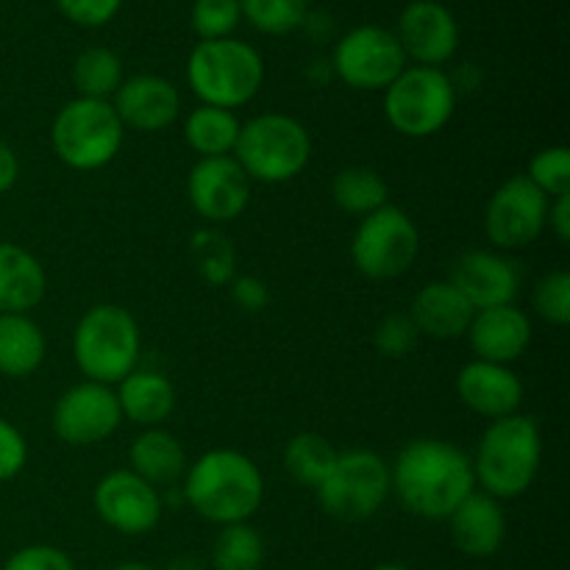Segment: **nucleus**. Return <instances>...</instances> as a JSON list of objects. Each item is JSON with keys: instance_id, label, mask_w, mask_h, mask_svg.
<instances>
[{"instance_id": "obj_31", "label": "nucleus", "mask_w": 570, "mask_h": 570, "mask_svg": "<svg viewBox=\"0 0 570 570\" xmlns=\"http://www.w3.org/2000/svg\"><path fill=\"white\" fill-rule=\"evenodd\" d=\"M189 250L198 265V273L212 287H228L237 276V250L232 239L217 228H198L189 237Z\"/></svg>"}, {"instance_id": "obj_21", "label": "nucleus", "mask_w": 570, "mask_h": 570, "mask_svg": "<svg viewBox=\"0 0 570 570\" xmlns=\"http://www.w3.org/2000/svg\"><path fill=\"white\" fill-rule=\"evenodd\" d=\"M451 540L465 557H493L507 538V518L499 499L473 490L449 515Z\"/></svg>"}, {"instance_id": "obj_26", "label": "nucleus", "mask_w": 570, "mask_h": 570, "mask_svg": "<svg viewBox=\"0 0 570 570\" xmlns=\"http://www.w3.org/2000/svg\"><path fill=\"white\" fill-rule=\"evenodd\" d=\"M131 471L142 476L145 482L159 488V484L178 482L187 471V454L178 438H173L165 429H148L131 443Z\"/></svg>"}, {"instance_id": "obj_37", "label": "nucleus", "mask_w": 570, "mask_h": 570, "mask_svg": "<svg viewBox=\"0 0 570 570\" xmlns=\"http://www.w3.org/2000/svg\"><path fill=\"white\" fill-rule=\"evenodd\" d=\"M417 337H421V334H417L410 315H387L376 326L373 343H376L379 354L390 356V360H401V356H406L415 348Z\"/></svg>"}, {"instance_id": "obj_44", "label": "nucleus", "mask_w": 570, "mask_h": 570, "mask_svg": "<svg viewBox=\"0 0 570 570\" xmlns=\"http://www.w3.org/2000/svg\"><path fill=\"white\" fill-rule=\"evenodd\" d=\"M165 570H209L204 566V562L198 560V557H189V554H184V557H176V560H170L165 566Z\"/></svg>"}, {"instance_id": "obj_20", "label": "nucleus", "mask_w": 570, "mask_h": 570, "mask_svg": "<svg viewBox=\"0 0 570 570\" xmlns=\"http://www.w3.org/2000/svg\"><path fill=\"white\" fill-rule=\"evenodd\" d=\"M468 340L476 360L510 365L532 343V323L515 304L479 309L468 326Z\"/></svg>"}, {"instance_id": "obj_13", "label": "nucleus", "mask_w": 570, "mask_h": 570, "mask_svg": "<svg viewBox=\"0 0 570 570\" xmlns=\"http://www.w3.org/2000/svg\"><path fill=\"white\" fill-rule=\"evenodd\" d=\"M120 404L109 384H72L53 406V432L67 445H95L117 432Z\"/></svg>"}, {"instance_id": "obj_41", "label": "nucleus", "mask_w": 570, "mask_h": 570, "mask_svg": "<svg viewBox=\"0 0 570 570\" xmlns=\"http://www.w3.org/2000/svg\"><path fill=\"white\" fill-rule=\"evenodd\" d=\"M228 289H232V298L237 301L245 312H262L271 304V289H267V284L256 276H234Z\"/></svg>"}, {"instance_id": "obj_10", "label": "nucleus", "mask_w": 570, "mask_h": 570, "mask_svg": "<svg viewBox=\"0 0 570 570\" xmlns=\"http://www.w3.org/2000/svg\"><path fill=\"white\" fill-rule=\"evenodd\" d=\"M421 254V234L415 220L399 206H382L362 217L351 243V256L362 276L373 282L399 278Z\"/></svg>"}, {"instance_id": "obj_28", "label": "nucleus", "mask_w": 570, "mask_h": 570, "mask_svg": "<svg viewBox=\"0 0 570 570\" xmlns=\"http://www.w3.org/2000/svg\"><path fill=\"white\" fill-rule=\"evenodd\" d=\"M337 454L340 451L323 434L304 432L295 434L284 449V468L295 482L317 490L337 462Z\"/></svg>"}, {"instance_id": "obj_12", "label": "nucleus", "mask_w": 570, "mask_h": 570, "mask_svg": "<svg viewBox=\"0 0 570 570\" xmlns=\"http://www.w3.org/2000/svg\"><path fill=\"white\" fill-rule=\"evenodd\" d=\"M549 198L527 176L501 184L484 209V232L495 248L518 250L532 245L546 232Z\"/></svg>"}, {"instance_id": "obj_6", "label": "nucleus", "mask_w": 570, "mask_h": 570, "mask_svg": "<svg viewBox=\"0 0 570 570\" xmlns=\"http://www.w3.org/2000/svg\"><path fill=\"white\" fill-rule=\"evenodd\" d=\"M72 360L87 382L120 384L137 367L139 326L117 304H98L78 321Z\"/></svg>"}, {"instance_id": "obj_4", "label": "nucleus", "mask_w": 570, "mask_h": 570, "mask_svg": "<svg viewBox=\"0 0 570 570\" xmlns=\"http://www.w3.org/2000/svg\"><path fill=\"white\" fill-rule=\"evenodd\" d=\"M187 81L200 104L234 111L259 95L265 61L243 39H200L189 53Z\"/></svg>"}, {"instance_id": "obj_22", "label": "nucleus", "mask_w": 570, "mask_h": 570, "mask_svg": "<svg viewBox=\"0 0 570 570\" xmlns=\"http://www.w3.org/2000/svg\"><path fill=\"white\" fill-rule=\"evenodd\" d=\"M473 315L476 309L451 282H432L421 287L410 309L417 334L434 340H456L468 334Z\"/></svg>"}, {"instance_id": "obj_43", "label": "nucleus", "mask_w": 570, "mask_h": 570, "mask_svg": "<svg viewBox=\"0 0 570 570\" xmlns=\"http://www.w3.org/2000/svg\"><path fill=\"white\" fill-rule=\"evenodd\" d=\"M17 178H20V159H17L11 145L0 142V195L9 193L17 184Z\"/></svg>"}, {"instance_id": "obj_36", "label": "nucleus", "mask_w": 570, "mask_h": 570, "mask_svg": "<svg viewBox=\"0 0 570 570\" xmlns=\"http://www.w3.org/2000/svg\"><path fill=\"white\" fill-rule=\"evenodd\" d=\"M534 309L543 321L554 326H568L570 323V273L554 271L543 276L534 287Z\"/></svg>"}, {"instance_id": "obj_18", "label": "nucleus", "mask_w": 570, "mask_h": 570, "mask_svg": "<svg viewBox=\"0 0 570 570\" xmlns=\"http://www.w3.org/2000/svg\"><path fill=\"white\" fill-rule=\"evenodd\" d=\"M111 106H115V115L120 117L122 128L156 134L176 122L178 111H181V95L167 78L142 72V76L122 78Z\"/></svg>"}, {"instance_id": "obj_8", "label": "nucleus", "mask_w": 570, "mask_h": 570, "mask_svg": "<svg viewBox=\"0 0 570 570\" xmlns=\"http://www.w3.org/2000/svg\"><path fill=\"white\" fill-rule=\"evenodd\" d=\"M454 109L456 87L440 67H406L384 89V117L404 137H434L449 126Z\"/></svg>"}, {"instance_id": "obj_1", "label": "nucleus", "mask_w": 570, "mask_h": 570, "mask_svg": "<svg viewBox=\"0 0 570 570\" xmlns=\"http://www.w3.org/2000/svg\"><path fill=\"white\" fill-rule=\"evenodd\" d=\"M390 484L412 515L449 521L451 512L476 490V476L465 451L445 440L421 438L401 449L390 468Z\"/></svg>"}, {"instance_id": "obj_9", "label": "nucleus", "mask_w": 570, "mask_h": 570, "mask_svg": "<svg viewBox=\"0 0 570 570\" xmlns=\"http://www.w3.org/2000/svg\"><path fill=\"white\" fill-rule=\"evenodd\" d=\"M393 493L390 465L376 451L354 449L337 454V462L315 490L323 512L337 521H367Z\"/></svg>"}, {"instance_id": "obj_7", "label": "nucleus", "mask_w": 570, "mask_h": 570, "mask_svg": "<svg viewBox=\"0 0 570 570\" xmlns=\"http://www.w3.org/2000/svg\"><path fill=\"white\" fill-rule=\"evenodd\" d=\"M120 117L109 100L76 98L59 109L50 126V145L56 156L72 170H100L109 165L122 148Z\"/></svg>"}, {"instance_id": "obj_2", "label": "nucleus", "mask_w": 570, "mask_h": 570, "mask_svg": "<svg viewBox=\"0 0 570 570\" xmlns=\"http://www.w3.org/2000/svg\"><path fill=\"white\" fill-rule=\"evenodd\" d=\"M265 499V479L250 456L232 449L206 451L184 482V501L217 527L248 523Z\"/></svg>"}, {"instance_id": "obj_38", "label": "nucleus", "mask_w": 570, "mask_h": 570, "mask_svg": "<svg viewBox=\"0 0 570 570\" xmlns=\"http://www.w3.org/2000/svg\"><path fill=\"white\" fill-rule=\"evenodd\" d=\"M3 570H76L72 560L56 546H26L14 551Z\"/></svg>"}, {"instance_id": "obj_17", "label": "nucleus", "mask_w": 570, "mask_h": 570, "mask_svg": "<svg viewBox=\"0 0 570 570\" xmlns=\"http://www.w3.org/2000/svg\"><path fill=\"white\" fill-rule=\"evenodd\" d=\"M451 284L468 298L473 309L515 304L521 289L518 265L493 250H465L451 267Z\"/></svg>"}, {"instance_id": "obj_39", "label": "nucleus", "mask_w": 570, "mask_h": 570, "mask_svg": "<svg viewBox=\"0 0 570 570\" xmlns=\"http://www.w3.org/2000/svg\"><path fill=\"white\" fill-rule=\"evenodd\" d=\"M28 445L26 438L11 426L9 421L0 417V482H9L26 468Z\"/></svg>"}, {"instance_id": "obj_25", "label": "nucleus", "mask_w": 570, "mask_h": 570, "mask_svg": "<svg viewBox=\"0 0 570 570\" xmlns=\"http://www.w3.org/2000/svg\"><path fill=\"white\" fill-rule=\"evenodd\" d=\"M48 343L28 315H0V376L26 379L45 362Z\"/></svg>"}, {"instance_id": "obj_27", "label": "nucleus", "mask_w": 570, "mask_h": 570, "mask_svg": "<svg viewBox=\"0 0 570 570\" xmlns=\"http://www.w3.org/2000/svg\"><path fill=\"white\" fill-rule=\"evenodd\" d=\"M239 128L243 122L237 120L234 111L200 104L198 109L189 111L187 122H184V139L200 159H215V156L234 154Z\"/></svg>"}, {"instance_id": "obj_19", "label": "nucleus", "mask_w": 570, "mask_h": 570, "mask_svg": "<svg viewBox=\"0 0 570 570\" xmlns=\"http://www.w3.org/2000/svg\"><path fill=\"white\" fill-rule=\"evenodd\" d=\"M456 393L471 412L499 421L515 415L523 401V384L510 365L473 360L456 376Z\"/></svg>"}, {"instance_id": "obj_33", "label": "nucleus", "mask_w": 570, "mask_h": 570, "mask_svg": "<svg viewBox=\"0 0 570 570\" xmlns=\"http://www.w3.org/2000/svg\"><path fill=\"white\" fill-rule=\"evenodd\" d=\"M309 0H239V11L262 33H289L304 22Z\"/></svg>"}, {"instance_id": "obj_16", "label": "nucleus", "mask_w": 570, "mask_h": 570, "mask_svg": "<svg viewBox=\"0 0 570 570\" xmlns=\"http://www.w3.org/2000/svg\"><path fill=\"white\" fill-rule=\"evenodd\" d=\"M399 39L406 59L417 67H440L460 48V26L438 0H412L399 17Z\"/></svg>"}, {"instance_id": "obj_34", "label": "nucleus", "mask_w": 570, "mask_h": 570, "mask_svg": "<svg viewBox=\"0 0 570 570\" xmlns=\"http://www.w3.org/2000/svg\"><path fill=\"white\" fill-rule=\"evenodd\" d=\"M529 181L546 195V198H560L570 195V150L566 145L540 150L529 165Z\"/></svg>"}, {"instance_id": "obj_24", "label": "nucleus", "mask_w": 570, "mask_h": 570, "mask_svg": "<svg viewBox=\"0 0 570 570\" xmlns=\"http://www.w3.org/2000/svg\"><path fill=\"white\" fill-rule=\"evenodd\" d=\"M117 404H120L122 417L139 426L156 429L165 423L176 410V390H173L170 379L159 371H145V367H134L117 390Z\"/></svg>"}, {"instance_id": "obj_30", "label": "nucleus", "mask_w": 570, "mask_h": 570, "mask_svg": "<svg viewBox=\"0 0 570 570\" xmlns=\"http://www.w3.org/2000/svg\"><path fill=\"white\" fill-rule=\"evenodd\" d=\"M72 83L78 98L106 100L122 83V61L109 48H87L72 65Z\"/></svg>"}, {"instance_id": "obj_35", "label": "nucleus", "mask_w": 570, "mask_h": 570, "mask_svg": "<svg viewBox=\"0 0 570 570\" xmlns=\"http://www.w3.org/2000/svg\"><path fill=\"white\" fill-rule=\"evenodd\" d=\"M239 0H195L193 28L200 39H226L237 28Z\"/></svg>"}, {"instance_id": "obj_46", "label": "nucleus", "mask_w": 570, "mask_h": 570, "mask_svg": "<svg viewBox=\"0 0 570 570\" xmlns=\"http://www.w3.org/2000/svg\"><path fill=\"white\" fill-rule=\"evenodd\" d=\"M373 570H410V568H404V566H379V568H373Z\"/></svg>"}, {"instance_id": "obj_15", "label": "nucleus", "mask_w": 570, "mask_h": 570, "mask_svg": "<svg viewBox=\"0 0 570 570\" xmlns=\"http://www.w3.org/2000/svg\"><path fill=\"white\" fill-rule=\"evenodd\" d=\"M187 195L193 209L209 223L237 220L250 200V178L234 156L200 159L189 170Z\"/></svg>"}, {"instance_id": "obj_40", "label": "nucleus", "mask_w": 570, "mask_h": 570, "mask_svg": "<svg viewBox=\"0 0 570 570\" xmlns=\"http://www.w3.org/2000/svg\"><path fill=\"white\" fill-rule=\"evenodd\" d=\"M59 9L78 26H104L120 11L122 0H56Z\"/></svg>"}, {"instance_id": "obj_29", "label": "nucleus", "mask_w": 570, "mask_h": 570, "mask_svg": "<svg viewBox=\"0 0 570 570\" xmlns=\"http://www.w3.org/2000/svg\"><path fill=\"white\" fill-rule=\"evenodd\" d=\"M334 204L351 215H371V212L387 206L390 187L371 167H345L332 181Z\"/></svg>"}, {"instance_id": "obj_23", "label": "nucleus", "mask_w": 570, "mask_h": 570, "mask_svg": "<svg viewBox=\"0 0 570 570\" xmlns=\"http://www.w3.org/2000/svg\"><path fill=\"white\" fill-rule=\"evenodd\" d=\"M42 265L26 248L0 243V315H26L45 298Z\"/></svg>"}, {"instance_id": "obj_3", "label": "nucleus", "mask_w": 570, "mask_h": 570, "mask_svg": "<svg viewBox=\"0 0 570 570\" xmlns=\"http://www.w3.org/2000/svg\"><path fill=\"white\" fill-rule=\"evenodd\" d=\"M543 456V438L534 417L507 415L490 421L473 456V476L493 499H518L532 488Z\"/></svg>"}, {"instance_id": "obj_42", "label": "nucleus", "mask_w": 570, "mask_h": 570, "mask_svg": "<svg viewBox=\"0 0 570 570\" xmlns=\"http://www.w3.org/2000/svg\"><path fill=\"white\" fill-rule=\"evenodd\" d=\"M546 226H551L554 237L562 245L570 239V195H560L554 198V204L549 206V217H546Z\"/></svg>"}, {"instance_id": "obj_32", "label": "nucleus", "mask_w": 570, "mask_h": 570, "mask_svg": "<svg viewBox=\"0 0 570 570\" xmlns=\"http://www.w3.org/2000/svg\"><path fill=\"white\" fill-rule=\"evenodd\" d=\"M265 562L262 534L248 523H228L212 546L215 570H259Z\"/></svg>"}, {"instance_id": "obj_11", "label": "nucleus", "mask_w": 570, "mask_h": 570, "mask_svg": "<svg viewBox=\"0 0 570 570\" xmlns=\"http://www.w3.org/2000/svg\"><path fill=\"white\" fill-rule=\"evenodd\" d=\"M340 81L354 89H387L406 70V56L393 31L382 26H360L345 33L332 59Z\"/></svg>"}, {"instance_id": "obj_14", "label": "nucleus", "mask_w": 570, "mask_h": 570, "mask_svg": "<svg viewBox=\"0 0 570 570\" xmlns=\"http://www.w3.org/2000/svg\"><path fill=\"white\" fill-rule=\"evenodd\" d=\"M92 507L115 532L137 538L154 532L161 518V495L134 471H111L95 484Z\"/></svg>"}, {"instance_id": "obj_5", "label": "nucleus", "mask_w": 570, "mask_h": 570, "mask_svg": "<svg viewBox=\"0 0 570 570\" xmlns=\"http://www.w3.org/2000/svg\"><path fill=\"white\" fill-rule=\"evenodd\" d=\"M309 156L312 137L304 122L276 111L243 122L234 145L237 165L250 181L259 184L293 181L309 165Z\"/></svg>"}, {"instance_id": "obj_45", "label": "nucleus", "mask_w": 570, "mask_h": 570, "mask_svg": "<svg viewBox=\"0 0 570 570\" xmlns=\"http://www.w3.org/2000/svg\"><path fill=\"white\" fill-rule=\"evenodd\" d=\"M111 570H154L150 566H142V562H122V566L111 568Z\"/></svg>"}]
</instances>
